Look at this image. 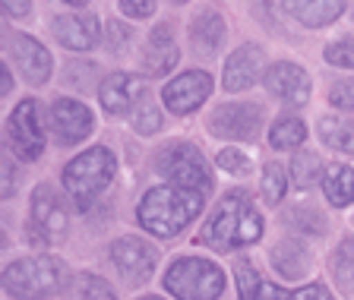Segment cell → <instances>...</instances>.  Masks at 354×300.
Listing matches in <instances>:
<instances>
[{
    "label": "cell",
    "instance_id": "1",
    "mask_svg": "<svg viewBox=\"0 0 354 300\" xmlns=\"http://www.w3.org/2000/svg\"><path fill=\"white\" fill-rule=\"evenodd\" d=\"M263 215L247 190H231L212 209L203 241L215 250H241L263 237Z\"/></svg>",
    "mask_w": 354,
    "mask_h": 300
},
{
    "label": "cell",
    "instance_id": "2",
    "mask_svg": "<svg viewBox=\"0 0 354 300\" xmlns=\"http://www.w3.org/2000/svg\"><path fill=\"white\" fill-rule=\"evenodd\" d=\"M203 196L199 190H187L177 183H165V187H152L142 196L140 209H136V221L155 237H177L203 212Z\"/></svg>",
    "mask_w": 354,
    "mask_h": 300
},
{
    "label": "cell",
    "instance_id": "3",
    "mask_svg": "<svg viewBox=\"0 0 354 300\" xmlns=\"http://www.w3.org/2000/svg\"><path fill=\"white\" fill-rule=\"evenodd\" d=\"M70 285V269L57 256L16 259L3 269V291L16 300H44Z\"/></svg>",
    "mask_w": 354,
    "mask_h": 300
},
{
    "label": "cell",
    "instance_id": "4",
    "mask_svg": "<svg viewBox=\"0 0 354 300\" xmlns=\"http://www.w3.org/2000/svg\"><path fill=\"white\" fill-rule=\"evenodd\" d=\"M114 174H118L114 152L104 146H95V149H88V152L76 155L64 168V190L73 196V203L80 209H88L111 187Z\"/></svg>",
    "mask_w": 354,
    "mask_h": 300
},
{
    "label": "cell",
    "instance_id": "5",
    "mask_svg": "<svg viewBox=\"0 0 354 300\" xmlns=\"http://www.w3.org/2000/svg\"><path fill=\"white\" fill-rule=\"evenodd\" d=\"M165 288L177 300H218L225 291V272L203 256H184L168 265Z\"/></svg>",
    "mask_w": 354,
    "mask_h": 300
},
{
    "label": "cell",
    "instance_id": "6",
    "mask_svg": "<svg viewBox=\"0 0 354 300\" xmlns=\"http://www.w3.org/2000/svg\"><path fill=\"white\" fill-rule=\"evenodd\" d=\"M155 168H158L162 177H168L177 187H187V190L209 193L215 187L206 155L199 152L193 142H168L155 158Z\"/></svg>",
    "mask_w": 354,
    "mask_h": 300
},
{
    "label": "cell",
    "instance_id": "7",
    "mask_svg": "<svg viewBox=\"0 0 354 300\" xmlns=\"http://www.w3.org/2000/svg\"><path fill=\"white\" fill-rule=\"evenodd\" d=\"M3 146L22 161H35L44 152V130L35 98H26L13 108V114L7 118V130H3Z\"/></svg>",
    "mask_w": 354,
    "mask_h": 300
},
{
    "label": "cell",
    "instance_id": "8",
    "mask_svg": "<svg viewBox=\"0 0 354 300\" xmlns=\"http://www.w3.org/2000/svg\"><path fill=\"white\" fill-rule=\"evenodd\" d=\"M66 225H70V218H66V209L60 203L57 190L48 183L35 187L29 205V237H35L38 243H57L64 241Z\"/></svg>",
    "mask_w": 354,
    "mask_h": 300
},
{
    "label": "cell",
    "instance_id": "9",
    "mask_svg": "<svg viewBox=\"0 0 354 300\" xmlns=\"http://www.w3.org/2000/svg\"><path fill=\"white\" fill-rule=\"evenodd\" d=\"M209 133L221 140H257L263 126V108L253 102H228L209 114Z\"/></svg>",
    "mask_w": 354,
    "mask_h": 300
},
{
    "label": "cell",
    "instance_id": "10",
    "mask_svg": "<svg viewBox=\"0 0 354 300\" xmlns=\"http://www.w3.org/2000/svg\"><path fill=\"white\" fill-rule=\"evenodd\" d=\"M111 263L130 285H142L158 265V250L142 237H118L111 243Z\"/></svg>",
    "mask_w": 354,
    "mask_h": 300
},
{
    "label": "cell",
    "instance_id": "11",
    "mask_svg": "<svg viewBox=\"0 0 354 300\" xmlns=\"http://www.w3.org/2000/svg\"><path fill=\"white\" fill-rule=\"evenodd\" d=\"M212 95V76L206 70H187V73L174 76L168 86L162 88V102L171 114H193L203 108V102Z\"/></svg>",
    "mask_w": 354,
    "mask_h": 300
},
{
    "label": "cell",
    "instance_id": "12",
    "mask_svg": "<svg viewBox=\"0 0 354 300\" xmlns=\"http://www.w3.org/2000/svg\"><path fill=\"white\" fill-rule=\"evenodd\" d=\"M48 118H51L54 140L64 142V146L82 142L88 133H92V126H95L92 111L82 102H73V98H54L51 108H48Z\"/></svg>",
    "mask_w": 354,
    "mask_h": 300
},
{
    "label": "cell",
    "instance_id": "13",
    "mask_svg": "<svg viewBox=\"0 0 354 300\" xmlns=\"http://www.w3.org/2000/svg\"><path fill=\"white\" fill-rule=\"evenodd\" d=\"M10 54H13V64H16V70H19V76L29 82V86H44V82L51 79L54 60L38 38L22 35V32L10 35Z\"/></svg>",
    "mask_w": 354,
    "mask_h": 300
},
{
    "label": "cell",
    "instance_id": "14",
    "mask_svg": "<svg viewBox=\"0 0 354 300\" xmlns=\"http://www.w3.org/2000/svg\"><path fill=\"white\" fill-rule=\"evenodd\" d=\"M266 88H269V95H275L279 102L285 104H295V108H301V104L310 102V76L304 66L291 64V60H279V64H272L269 70H266L263 76Z\"/></svg>",
    "mask_w": 354,
    "mask_h": 300
},
{
    "label": "cell",
    "instance_id": "15",
    "mask_svg": "<svg viewBox=\"0 0 354 300\" xmlns=\"http://www.w3.org/2000/svg\"><path fill=\"white\" fill-rule=\"evenodd\" d=\"M142 95H146V86H142L140 76H133V73H111V76H104L102 88H98L102 108L111 118L133 114L136 104L142 102Z\"/></svg>",
    "mask_w": 354,
    "mask_h": 300
},
{
    "label": "cell",
    "instance_id": "16",
    "mask_svg": "<svg viewBox=\"0 0 354 300\" xmlns=\"http://www.w3.org/2000/svg\"><path fill=\"white\" fill-rule=\"evenodd\" d=\"M51 32L64 48L70 51H88V48H95L98 38H102V26H98L95 16H57L51 22Z\"/></svg>",
    "mask_w": 354,
    "mask_h": 300
},
{
    "label": "cell",
    "instance_id": "17",
    "mask_svg": "<svg viewBox=\"0 0 354 300\" xmlns=\"http://www.w3.org/2000/svg\"><path fill=\"white\" fill-rule=\"evenodd\" d=\"M263 73V51H259L257 44H243L225 60V79L221 86L228 88V92H243V88H250L253 82L259 79Z\"/></svg>",
    "mask_w": 354,
    "mask_h": 300
},
{
    "label": "cell",
    "instance_id": "18",
    "mask_svg": "<svg viewBox=\"0 0 354 300\" xmlns=\"http://www.w3.org/2000/svg\"><path fill=\"white\" fill-rule=\"evenodd\" d=\"M225 44V19H221L218 10L206 7L199 10L190 22V48L199 57H212L218 54V48Z\"/></svg>",
    "mask_w": 354,
    "mask_h": 300
},
{
    "label": "cell",
    "instance_id": "19",
    "mask_svg": "<svg viewBox=\"0 0 354 300\" xmlns=\"http://www.w3.org/2000/svg\"><path fill=\"white\" fill-rule=\"evenodd\" d=\"M281 10L301 26L323 29L345 13V0H281Z\"/></svg>",
    "mask_w": 354,
    "mask_h": 300
},
{
    "label": "cell",
    "instance_id": "20",
    "mask_svg": "<svg viewBox=\"0 0 354 300\" xmlns=\"http://www.w3.org/2000/svg\"><path fill=\"white\" fill-rule=\"evenodd\" d=\"M177 60H180V51H177V44H174V35H171V26L168 22L155 26L152 38H149V51L142 57V70L149 76H165L177 66Z\"/></svg>",
    "mask_w": 354,
    "mask_h": 300
},
{
    "label": "cell",
    "instance_id": "21",
    "mask_svg": "<svg viewBox=\"0 0 354 300\" xmlns=\"http://www.w3.org/2000/svg\"><path fill=\"white\" fill-rule=\"evenodd\" d=\"M234 279H237V294H241V300H288L291 297L288 291L275 288L272 281H266L247 259H241V263L234 265Z\"/></svg>",
    "mask_w": 354,
    "mask_h": 300
},
{
    "label": "cell",
    "instance_id": "22",
    "mask_svg": "<svg viewBox=\"0 0 354 300\" xmlns=\"http://www.w3.org/2000/svg\"><path fill=\"white\" fill-rule=\"evenodd\" d=\"M272 265L281 279H304L310 269V253L301 241H281L272 247Z\"/></svg>",
    "mask_w": 354,
    "mask_h": 300
},
{
    "label": "cell",
    "instance_id": "23",
    "mask_svg": "<svg viewBox=\"0 0 354 300\" xmlns=\"http://www.w3.org/2000/svg\"><path fill=\"white\" fill-rule=\"evenodd\" d=\"M323 193H326V199H329L332 205H339V209L351 205L354 203V171L348 168V165H332L323 174Z\"/></svg>",
    "mask_w": 354,
    "mask_h": 300
},
{
    "label": "cell",
    "instance_id": "24",
    "mask_svg": "<svg viewBox=\"0 0 354 300\" xmlns=\"http://www.w3.org/2000/svg\"><path fill=\"white\" fill-rule=\"evenodd\" d=\"M307 140V126L295 114H281L272 126H269V142L272 149H301Z\"/></svg>",
    "mask_w": 354,
    "mask_h": 300
},
{
    "label": "cell",
    "instance_id": "25",
    "mask_svg": "<svg viewBox=\"0 0 354 300\" xmlns=\"http://www.w3.org/2000/svg\"><path fill=\"white\" fill-rule=\"evenodd\" d=\"M329 269H332V275H335V285L345 294H354V241L351 237H345V241L335 247V253H332V259H329Z\"/></svg>",
    "mask_w": 354,
    "mask_h": 300
},
{
    "label": "cell",
    "instance_id": "26",
    "mask_svg": "<svg viewBox=\"0 0 354 300\" xmlns=\"http://www.w3.org/2000/svg\"><path fill=\"white\" fill-rule=\"evenodd\" d=\"M281 221H285L288 227H297V231H304V234H326V215L319 212V209H313V205H291L285 215H281Z\"/></svg>",
    "mask_w": 354,
    "mask_h": 300
},
{
    "label": "cell",
    "instance_id": "27",
    "mask_svg": "<svg viewBox=\"0 0 354 300\" xmlns=\"http://www.w3.org/2000/svg\"><path fill=\"white\" fill-rule=\"evenodd\" d=\"M319 136L335 152L354 155V124H342V120L326 118V120H319Z\"/></svg>",
    "mask_w": 354,
    "mask_h": 300
},
{
    "label": "cell",
    "instance_id": "28",
    "mask_svg": "<svg viewBox=\"0 0 354 300\" xmlns=\"http://www.w3.org/2000/svg\"><path fill=\"white\" fill-rule=\"evenodd\" d=\"M288 193V174H285V165L279 161H269L263 168V199L269 205H279Z\"/></svg>",
    "mask_w": 354,
    "mask_h": 300
},
{
    "label": "cell",
    "instance_id": "29",
    "mask_svg": "<svg viewBox=\"0 0 354 300\" xmlns=\"http://www.w3.org/2000/svg\"><path fill=\"white\" fill-rule=\"evenodd\" d=\"M291 177H295V187L307 190L323 177V165H319V158L313 152H297L295 161H291Z\"/></svg>",
    "mask_w": 354,
    "mask_h": 300
},
{
    "label": "cell",
    "instance_id": "30",
    "mask_svg": "<svg viewBox=\"0 0 354 300\" xmlns=\"http://www.w3.org/2000/svg\"><path fill=\"white\" fill-rule=\"evenodd\" d=\"M162 111H158V104H155L152 95H142V102L136 104V111H133V130L140 133V136H149V133H158L162 130Z\"/></svg>",
    "mask_w": 354,
    "mask_h": 300
},
{
    "label": "cell",
    "instance_id": "31",
    "mask_svg": "<svg viewBox=\"0 0 354 300\" xmlns=\"http://www.w3.org/2000/svg\"><path fill=\"white\" fill-rule=\"evenodd\" d=\"M73 294H76V300H118L114 288H111L104 279L92 275V272H82L80 279H76Z\"/></svg>",
    "mask_w": 354,
    "mask_h": 300
},
{
    "label": "cell",
    "instance_id": "32",
    "mask_svg": "<svg viewBox=\"0 0 354 300\" xmlns=\"http://www.w3.org/2000/svg\"><path fill=\"white\" fill-rule=\"evenodd\" d=\"M323 57L329 60L332 66H345V70H354V38H342V41H332L323 51Z\"/></svg>",
    "mask_w": 354,
    "mask_h": 300
},
{
    "label": "cell",
    "instance_id": "33",
    "mask_svg": "<svg viewBox=\"0 0 354 300\" xmlns=\"http://www.w3.org/2000/svg\"><path fill=\"white\" fill-rule=\"evenodd\" d=\"M104 41H108V51L120 54L127 44L133 41V29L118 19H108V26H104Z\"/></svg>",
    "mask_w": 354,
    "mask_h": 300
},
{
    "label": "cell",
    "instance_id": "34",
    "mask_svg": "<svg viewBox=\"0 0 354 300\" xmlns=\"http://www.w3.org/2000/svg\"><path fill=\"white\" fill-rule=\"evenodd\" d=\"M329 104L335 111H345V114H354V79H342L329 88Z\"/></svg>",
    "mask_w": 354,
    "mask_h": 300
},
{
    "label": "cell",
    "instance_id": "35",
    "mask_svg": "<svg viewBox=\"0 0 354 300\" xmlns=\"http://www.w3.org/2000/svg\"><path fill=\"white\" fill-rule=\"evenodd\" d=\"M218 168L243 177V174H250V158H247L243 152H237V149H221L218 152Z\"/></svg>",
    "mask_w": 354,
    "mask_h": 300
},
{
    "label": "cell",
    "instance_id": "36",
    "mask_svg": "<svg viewBox=\"0 0 354 300\" xmlns=\"http://www.w3.org/2000/svg\"><path fill=\"white\" fill-rule=\"evenodd\" d=\"M95 73H98L95 64H70L66 66V82L73 88H82V92H86V88L92 86V76Z\"/></svg>",
    "mask_w": 354,
    "mask_h": 300
},
{
    "label": "cell",
    "instance_id": "37",
    "mask_svg": "<svg viewBox=\"0 0 354 300\" xmlns=\"http://www.w3.org/2000/svg\"><path fill=\"white\" fill-rule=\"evenodd\" d=\"M120 10L130 19H146V16L155 13V0H120Z\"/></svg>",
    "mask_w": 354,
    "mask_h": 300
},
{
    "label": "cell",
    "instance_id": "38",
    "mask_svg": "<svg viewBox=\"0 0 354 300\" xmlns=\"http://www.w3.org/2000/svg\"><path fill=\"white\" fill-rule=\"evenodd\" d=\"M288 300H335L329 294V288L326 285H307V288H297V291H291V297Z\"/></svg>",
    "mask_w": 354,
    "mask_h": 300
},
{
    "label": "cell",
    "instance_id": "39",
    "mask_svg": "<svg viewBox=\"0 0 354 300\" xmlns=\"http://www.w3.org/2000/svg\"><path fill=\"white\" fill-rule=\"evenodd\" d=\"M0 171H3V199H7V196H13L16 193V180H19V177H16L13 161L7 158V152H3V165H0Z\"/></svg>",
    "mask_w": 354,
    "mask_h": 300
},
{
    "label": "cell",
    "instance_id": "40",
    "mask_svg": "<svg viewBox=\"0 0 354 300\" xmlns=\"http://www.w3.org/2000/svg\"><path fill=\"white\" fill-rule=\"evenodd\" d=\"M3 10L10 16H26L32 10V0H3Z\"/></svg>",
    "mask_w": 354,
    "mask_h": 300
},
{
    "label": "cell",
    "instance_id": "41",
    "mask_svg": "<svg viewBox=\"0 0 354 300\" xmlns=\"http://www.w3.org/2000/svg\"><path fill=\"white\" fill-rule=\"evenodd\" d=\"M0 76H3V79H0V95L7 98L10 92H13V76H10V70H7V64L0 66Z\"/></svg>",
    "mask_w": 354,
    "mask_h": 300
},
{
    "label": "cell",
    "instance_id": "42",
    "mask_svg": "<svg viewBox=\"0 0 354 300\" xmlns=\"http://www.w3.org/2000/svg\"><path fill=\"white\" fill-rule=\"evenodd\" d=\"M269 3H272V0H257V13H259V10L266 13V7H269Z\"/></svg>",
    "mask_w": 354,
    "mask_h": 300
},
{
    "label": "cell",
    "instance_id": "43",
    "mask_svg": "<svg viewBox=\"0 0 354 300\" xmlns=\"http://www.w3.org/2000/svg\"><path fill=\"white\" fill-rule=\"evenodd\" d=\"M64 3H70V7H86L88 0H64Z\"/></svg>",
    "mask_w": 354,
    "mask_h": 300
},
{
    "label": "cell",
    "instance_id": "44",
    "mask_svg": "<svg viewBox=\"0 0 354 300\" xmlns=\"http://www.w3.org/2000/svg\"><path fill=\"white\" fill-rule=\"evenodd\" d=\"M140 300H162V297H140Z\"/></svg>",
    "mask_w": 354,
    "mask_h": 300
},
{
    "label": "cell",
    "instance_id": "45",
    "mask_svg": "<svg viewBox=\"0 0 354 300\" xmlns=\"http://www.w3.org/2000/svg\"><path fill=\"white\" fill-rule=\"evenodd\" d=\"M177 3H184V0H177Z\"/></svg>",
    "mask_w": 354,
    "mask_h": 300
}]
</instances>
